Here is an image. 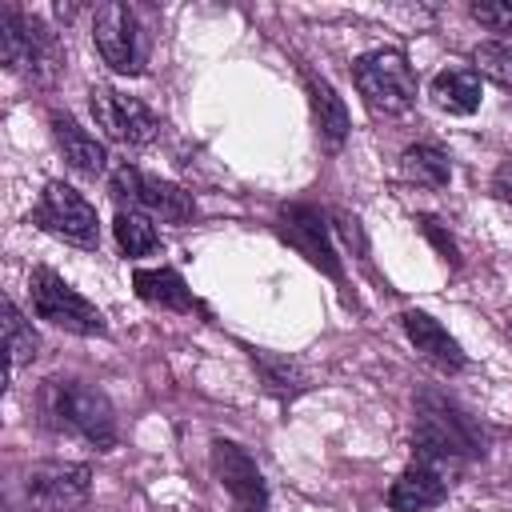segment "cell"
<instances>
[{
    "label": "cell",
    "mask_w": 512,
    "mask_h": 512,
    "mask_svg": "<svg viewBox=\"0 0 512 512\" xmlns=\"http://www.w3.org/2000/svg\"><path fill=\"white\" fill-rule=\"evenodd\" d=\"M36 408L40 420L60 432V436H76L88 440L96 452H108L116 444V416L112 404L100 388L72 380V376H48L36 392Z\"/></svg>",
    "instance_id": "cell-1"
},
{
    "label": "cell",
    "mask_w": 512,
    "mask_h": 512,
    "mask_svg": "<svg viewBox=\"0 0 512 512\" xmlns=\"http://www.w3.org/2000/svg\"><path fill=\"white\" fill-rule=\"evenodd\" d=\"M0 60H4L8 72H16L28 84L44 88L64 68V44L44 20H36V16H28V12L8 4L0 12Z\"/></svg>",
    "instance_id": "cell-2"
},
{
    "label": "cell",
    "mask_w": 512,
    "mask_h": 512,
    "mask_svg": "<svg viewBox=\"0 0 512 512\" xmlns=\"http://www.w3.org/2000/svg\"><path fill=\"white\" fill-rule=\"evenodd\" d=\"M412 452H416V460L436 464L444 472V464L476 456L480 436L460 408H452L440 396H424L416 408V424H412Z\"/></svg>",
    "instance_id": "cell-3"
},
{
    "label": "cell",
    "mask_w": 512,
    "mask_h": 512,
    "mask_svg": "<svg viewBox=\"0 0 512 512\" xmlns=\"http://www.w3.org/2000/svg\"><path fill=\"white\" fill-rule=\"evenodd\" d=\"M352 80H356L360 96L368 100V108H376L384 116H400L416 104V72L408 64V56L396 48H376V52L360 56L352 68Z\"/></svg>",
    "instance_id": "cell-4"
},
{
    "label": "cell",
    "mask_w": 512,
    "mask_h": 512,
    "mask_svg": "<svg viewBox=\"0 0 512 512\" xmlns=\"http://www.w3.org/2000/svg\"><path fill=\"white\" fill-rule=\"evenodd\" d=\"M28 300H32V312L64 332H76V336H104L108 324H104V312L84 300L76 288H68L52 268H36L28 276Z\"/></svg>",
    "instance_id": "cell-5"
},
{
    "label": "cell",
    "mask_w": 512,
    "mask_h": 512,
    "mask_svg": "<svg viewBox=\"0 0 512 512\" xmlns=\"http://www.w3.org/2000/svg\"><path fill=\"white\" fill-rule=\"evenodd\" d=\"M108 188H112V196H116L120 204H128V212H144V216H152V220L184 224V220L196 216L192 192H184V188H176V184H168V180H156V176H148V172H140V168H132V164L112 168Z\"/></svg>",
    "instance_id": "cell-6"
},
{
    "label": "cell",
    "mask_w": 512,
    "mask_h": 512,
    "mask_svg": "<svg viewBox=\"0 0 512 512\" xmlns=\"http://www.w3.org/2000/svg\"><path fill=\"white\" fill-rule=\"evenodd\" d=\"M32 224H40L44 232L76 244V248H96L100 244V220L96 208L64 180H52L40 196V204L32 208Z\"/></svg>",
    "instance_id": "cell-7"
},
{
    "label": "cell",
    "mask_w": 512,
    "mask_h": 512,
    "mask_svg": "<svg viewBox=\"0 0 512 512\" xmlns=\"http://www.w3.org/2000/svg\"><path fill=\"white\" fill-rule=\"evenodd\" d=\"M92 40L104 56V64L120 76H140L148 60V44L140 32V20L128 4H100L92 16Z\"/></svg>",
    "instance_id": "cell-8"
},
{
    "label": "cell",
    "mask_w": 512,
    "mask_h": 512,
    "mask_svg": "<svg viewBox=\"0 0 512 512\" xmlns=\"http://www.w3.org/2000/svg\"><path fill=\"white\" fill-rule=\"evenodd\" d=\"M88 492H92V468L88 464L48 460L24 476V500L36 512H72L88 500Z\"/></svg>",
    "instance_id": "cell-9"
},
{
    "label": "cell",
    "mask_w": 512,
    "mask_h": 512,
    "mask_svg": "<svg viewBox=\"0 0 512 512\" xmlns=\"http://www.w3.org/2000/svg\"><path fill=\"white\" fill-rule=\"evenodd\" d=\"M88 108L96 116V128H104V136L116 140V144H132V148L148 144L160 128V120L136 96H128L120 88H108V84H96L88 92Z\"/></svg>",
    "instance_id": "cell-10"
},
{
    "label": "cell",
    "mask_w": 512,
    "mask_h": 512,
    "mask_svg": "<svg viewBox=\"0 0 512 512\" xmlns=\"http://www.w3.org/2000/svg\"><path fill=\"white\" fill-rule=\"evenodd\" d=\"M212 472L232 496L236 512H268V484L260 464L236 440H212Z\"/></svg>",
    "instance_id": "cell-11"
},
{
    "label": "cell",
    "mask_w": 512,
    "mask_h": 512,
    "mask_svg": "<svg viewBox=\"0 0 512 512\" xmlns=\"http://www.w3.org/2000/svg\"><path fill=\"white\" fill-rule=\"evenodd\" d=\"M280 236L320 272H328L332 280H340V260H336V248L328 240V224L316 208L308 204H288L280 212Z\"/></svg>",
    "instance_id": "cell-12"
},
{
    "label": "cell",
    "mask_w": 512,
    "mask_h": 512,
    "mask_svg": "<svg viewBox=\"0 0 512 512\" xmlns=\"http://www.w3.org/2000/svg\"><path fill=\"white\" fill-rule=\"evenodd\" d=\"M444 496H448L444 472H440L436 464L416 460V464H408V468L392 480V488H388V508H392V512H424V508H436Z\"/></svg>",
    "instance_id": "cell-13"
},
{
    "label": "cell",
    "mask_w": 512,
    "mask_h": 512,
    "mask_svg": "<svg viewBox=\"0 0 512 512\" xmlns=\"http://www.w3.org/2000/svg\"><path fill=\"white\" fill-rule=\"evenodd\" d=\"M400 320H404V332H408L412 348H416L428 364H436V368H444V372H460V368L468 364V356H464L460 344L448 336V328H444L440 320H432L428 312L408 308Z\"/></svg>",
    "instance_id": "cell-14"
},
{
    "label": "cell",
    "mask_w": 512,
    "mask_h": 512,
    "mask_svg": "<svg viewBox=\"0 0 512 512\" xmlns=\"http://www.w3.org/2000/svg\"><path fill=\"white\" fill-rule=\"evenodd\" d=\"M48 124H52L56 148L64 152V160H68V168H72V172H80V176H100V172L108 168V152H104V144H100L88 128H80L72 116L52 112V116H48Z\"/></svg>",
    "instance_id": "cell-15"
},
{
    "label": "cell",
    "mask_w": 512,
    "mask_h": 512,
    "mask_svg": "<svg viewBox=\"0 0 512 512\" xmlns=\"http://www.w3.org/2000/svg\"><path fill=\"white\" fill-rule=\"evenodd\" d=\"M132 288H136V296L144 304H156V308H168V312H192L196 308L192 288L172 268H136Z\"/></svg>",
    "instance_id": "cell-16"
},
{
    "label": "cell",
    "mask_w": 512,
    "mask_h": 512,
    "mask_svg": "<svg viewBox=\"0 0 512 512\" xmlns=\"http://www.w3.org/2000/svg\"><path fill=\"white\" fill-rule=\"evenodd\" d=\"M432 104L452 112V116H468L480 108V76L472 68H444L432 76Z\"/></svg>",
    "instance_id": "cell-17"
},
{
    "label": "cell",
    "mask_w": 512,
    "mask_h": 512,
    "mask_svg": "<svg viewBox=\"0 0 512 512\" xmlns=\"http://www.w3.org/2000/svg\"><path fill=\"white\" fill-rule=\"evenodd\" d=\"M308 100H312V116H316V132L328 148H340L348 136V108L336 96V88L324 76H308Z\"/></svg>",
    "instance_id": "cell-18"
},
{
    "label": "cell",
    "mask_w": 512,
    "mask_h": 512,
    "mask_svg": "<svg viewBox=\"0 0 512 512\" xmlns=\"http://www.w3.org/2000/svg\"><path fill=\"white\" fill-rule=\"evenodd\" d=\"M400 172L424 188H444L452 180V164L436 144H408L400 152Z\"/></svg>",
    "instance_id": "cell-19"
},
{
    "label": "cell",
    "mask_w": 512,
    "mask_h": 512,
    "mask_svg": "<svg viewBox=\"0 0 512 512\" xmlns=\"http://www.w3.org/2000/svg\"><path fill=\"white\" fill-rule=\"evenodd\" d=\"M252 364H256L264 388H268L272 396H280V400H292V396H300V392L308 388V372H304L296 360H288V356L252 352Z\"/></svg>",
    "instance_id": "cell-20"
},
{
    "label": "cell",
    "mask_w": 512,
    "mask_h": 512,
    "mask_svg": "<svg viewBox=\"0 0 512 512\" xmlns=\"http://www.w3.org/2000/svg\"><path fill=\"white\" fill-rule=\"evenodd\" d=\"M112 228H116V244L124 248V256H152L160 248V232H156L152 216H144V212L120 208Z\"/></svg>",
    "instance_id": "cell-21"
},
{
    "label": "cell",
    "mask_w": 512,
    "mask_h": 512,
    "mask_svg": "<svg viewBox=\"0 0 512 512\" xmlns=\"http://www.w3.org/2000/svg\"><path fill=\"white\" fill-rule=\"evenodd\" d=\"M4 340H8V372H16V368L36 360L40 340H36L32 324L20 316V308L12 300H4Z\"/></svg>",
    "instance_id": "cell-22"
},
{
    "label": "cell",
    "mask_w": 512,
    "mask_h": 512,
    "mask_svg": "<svg viewBox=\"0 0 512 512\" xmlns=\"http://www.w3.org/2000/svg\"><path fill=\"white\" fill-rule=\"evenodd\" d=\"M472 72L488 76L492 84L512 92V44L508 40H484L472 48Z\"/></svg>",
    "instance_id": "cell-23"
},
{
    "label": "cell",
    "mask_w": 512,
    "mask_h": 512,
    "mask_svg": "<svg viewBox=\"0 0 512 512\" xmlns=\"http://www.w3.org/2000/svg\"><path fill=\"white\" fill-rule=\"evenodd\" d=\"M476 24H484L488 32L512 36V0H492V4H472L468 8Z\"/></svg>",
    "instance_id": "cell-24"
},
{
    "label": "cell",
    "mask_w": 512,
    "mask_h": 512,
    "mask_svg": "<svg viewBox=\"0 0 512 512\" xmlns=\"http://www.w3.org/2000/svg\"><path fill=\"white\" fill-rule=\"evenodd\" d=\"M492 192H496L504 204H512V160H504V164L492 172Z\"/></svg>",
    "instance_id": "cell-25"
},
{
    "label": "cell",
    "mask_w": 512,
    "mask_h": 512,
    "mask_svg": "<svg viewBox=\"0 0 512 512\" xmlns=\"http://www.w3.org/2000/svg\"><path fill=\"white\" fill-rule=\"evenodd\" d=\"M424 232H428V236L436 240V248L444 252V260H456V248H452V240H448V236H444V232L436 228V220H424Z\"/></svg>",
    "instance_id": "cell-26"
},
{
    "label": "cell",
    "mask_w": 512,
    "mask_h": 512,
    "mask_svg": "<svg viewBox=\"0 0 512 512\" xmlns=\"http://www.w3.org/2000/svg\"><path fill=\"white\" fill-rule=\"evenodd\" d=\"M508 324H512V320H508Z\"/></svg>",
    "instance_id": "cell-27"
}]
</instances>
